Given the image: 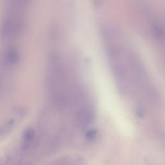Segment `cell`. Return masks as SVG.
<instances>
[{
	"instance_id": "1",
	"label": "cell",
	"mask_w": 165,
	"mask_h": 165,
	"mask_svg": "<svg viewBox=\"0 0 165 165\" xmlns=\"http://www.w3.org/2000/svg\"><path fill=\"white\" fill-rule=\"evenodd\" d=\"M105 36L110 62L121 90L148 103H156V90L135 52L118 34L111 31Z\"/></svg>"
},
{
	"instance_id": "2",
	"label": "cell",
	"mask_w": 165,
	"mask_h": 165,
	"mask_svg": "<svg viewBox=\"0 0 165 165\" xmlns=\"http://www.w3.org/2000/svg\"><path fill=\"white\" fill-rule=\"evenodd\" d=\"M0 25V35L5 39L20 36L25 26L24 7L21 1L13 2Z\"/></svg>"
},
{
	"instance_id": "3",
	"label": "cell",
	"mask_w": 165,
	"mask_h": 165,
	"mask_svg": "<svg viewBox=\"0 0 165 165\" xmlns=\"http://www.w3.org/2000/svg\"><path fill=\"white\" fill-rule=\"evenodd\" d=\"M20 53L16 48H10L4 56V62L7 66H14L20 60Z\"/></svg>"
},
{
	"instance_id": "4",
	"label": "cell",
	"mask_w": 165,
	"mask_h": 165,
	"mask_svg": "<svg viewBox=\"0 0 165 165\" xmlns=\"http://www.w3.org/2000/svg\"><path fill=\"white\" fill-rule=\"evenodd\" d=\"M15 125H16V120L14 118H10L7 120L5 122L0 126V136H5V134L8 133L12 130Z\"/></svg>"
},
{
	"instance_id": "5",
	"label": "cell",
	"mask_w": 165,
	"mask_h": 165,
	"mask_svg": "<svg viewBox=\"0 0 165 165\" xmlns=\"http://www.w3.org/2000/svg\"><path fill=\"white\" fill-rule=\"evenodd\" d=\"M95 137V133L94 132H89V133H87V138L89 139H94V137Z\"/></svg>"
}]
</instances>
